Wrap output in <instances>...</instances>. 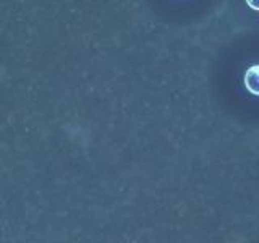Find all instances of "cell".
<instances>
[{
    "label": "cell",
    "mask_w": 259,
    "mask_h": 243,
    "mask_svg": "<svg viewBox=\"0 0 259 243\" xmlns=\"http://www.w3.org/2000/svg\"><path fill=\"white\" fill-rule=\"evenodd\" d=\"M245 86L251 94L259 96V65H253L246 70Z\"/></svg>",
    "instance_id": "cell-1"
},
{
    "label": "cell",
    "mask_w": 259,
    "mask_h": 243,
    "mask_svg": "<svg viewBox=\"0 0 259 243\" xmlns=\"http://www.w3.org/2000/svg\"><path fill=\"white\" fill-rule=\"evenodd\" d=\"M246 4L253 8V10H259V0H246Z\"/></svg>",
    "instance_id": "cell-2"
}]
</instances>
